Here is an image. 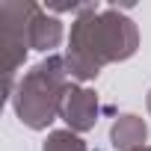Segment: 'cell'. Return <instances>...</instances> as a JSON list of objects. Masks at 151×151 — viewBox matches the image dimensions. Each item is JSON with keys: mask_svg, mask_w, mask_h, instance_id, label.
Segmentation results:
<instances>
[{"mask_svg": "<svg viewBox=\"0 0 151 151\" xmlns=\"http://www.w3.org/2000/svg\"><path fill=\"white\" fill-rule=\"evenodd\" d=\"M68 68L65 56L50 53L39 65H33L15 83L12 110L18 122L30 130H47V124L62 113V101L68 92Z\"/></svg>", "mask_w": 151, "mask_h": 151, "instance_id": "2", "label": "cell"}, {"mask_svg": "<svg viewBox=\"0 0 151 151\" xmlns=\"http://www.w3.org/2000/svg\"><path fill=\"white\" fill-rule=\"evenodd\" d=\"M148 139V124L133 116V113H122L116 116L113 127H110V145L116 151H133V148H142Z\"/></svg>", "mask_w": 151, "mask_h": 151, "instance_id": "6", "label": "cell"}, {"mask_svg": "<svg viewBox=\"0 0 151 151\" xmlns=\"http://www.w3.org/2000/svg\"><path fill=\"white\" fill-rule=\"evenodd\" d=\"M139 50V27L122 9L98 3L71 21L65 68L71 80H95L101 68L110 62H124Z\"/></svg>", "mask_w": 151, "mask_h": 151, "instance_id": "1", "label": "cell"}, {"mask_svg": "<svg viewBox=\"0 0 151 151\" xmlns=\"http://www.w3.org/2000/svg\"><path fill=\"white\" fill-rule=\"evenodd\" d=\"M62 36H65L62 21H59L56 15H50L45 6H39L36 15H33V24H30V47H33V50H42V53L50 56V50L59 47Z\"/></svg>", "mask_w": 151, "mask_h": 151, "instance_id": "5", "label": "cell"}, {"mask_svg": "<svg viewBox=\"0 0 151 151\" xmlns=\"http://www.w3.org/2000/svg\"><path fill=\"white\" fill-rule=\"evenodd\" d=\"M98 113H101V104H98V95L95 89H86V86H68L65 92V101H62V113L59 119L68 124V130L74 133H86L98 124Z\"/></svg>", "mask_w": 151, "mask_h": 151, "instance_id": "4", "label": "cell"}, {"mask_svg": "<svg viewBox=\"0 0 151 151\" xmlns=\"http://www.w3.org/2000/svg\"><path fill=\"white\" fill-rule=\"evenodd\" d=\"M42 151H89L86 142L80 139V133H74V130H50Z\"/></svg>", "mask_w": 151, "mask_h": 151, "instance_id": "7", "label": "cell"}, {"mask_svg": "<svg viewBox=\"0 0 151 151\" xmlns=\"http://www.w3.org/2000/svg\"><path fill=\"white\" fill-rule=\"evenodd\" d=\"M133 151H151V145H142V148H133Z\"/></svg>", "mask_w": 151, "mask_h": 151, "instance_id": "9", "label": "cell"}, {"mask_svg": "<svg viewBox=\"0 0 151 151\" xmlns=\"http://www.w3.org/2000/svg\"><path fill=\"white\" fill-rule=\"evenodd\" d=\"M145 107H148V116H151V89H148V95H145Z\"/></svg>", "mask_w": 151, "mask_h": 151, "instance_id": "8", "label": "cell"}, {"mask_svg": "<svg viewBox=\"0 0 151 151\" xmlns=\"http://www.w3.org/2000/svg\"><path fill=\"white\" fill-rule=\"evenodd\" d=\"M39 3L30 0H3L0 3V50H3V74H6V95L15 92V74L27 59L30 47V24Z\"/></svg>", "mask_w": 151, "mask_h": 151, "instance_id": "3", "label": "cell"}]
</instances>
